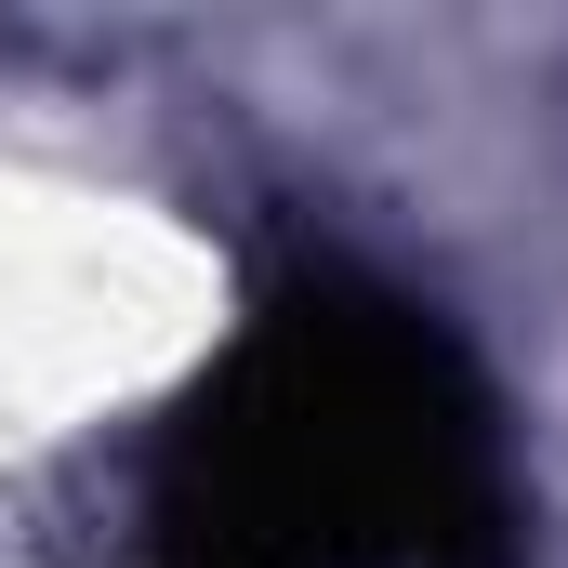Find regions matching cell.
<instances>
[{"label":"cell","mask_w":568,"mask_h":568,"mask_svg":"<svg viewBox=\"0 0 568 568\" xmlns=\"http://www.w3.org/2000/svg\"><path fill=\"white\" fill-rule=\"evenodd\" d=\"M159 568H503V424L449 317L344 252L252 291L239 344L145 449Z\"/></svg>","instance_id":"obj_1"}]
</instances>
